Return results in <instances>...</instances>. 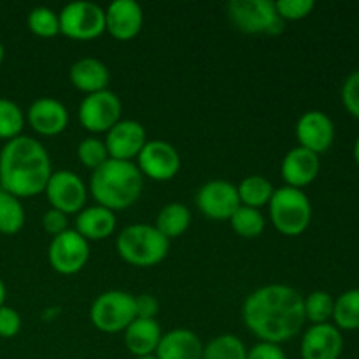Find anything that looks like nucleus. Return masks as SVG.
Segmentation results:
<instances>
[{
  "mask_svg": "<svg viewBox=\"0 0 359 359\" xmlns=\"http://www.w3.org/2000/svg\"><path fill=\"white\" fill-rule=\"evenodd\" d=\"M342 351V332L332 323L312 325L302 337V359H340Z\"/></svg>",
  "mask_w": 359,
  "mask_h": 359,
  "instance_id": "dca6fc26",
  "label": "nucleus"
},
{
  "mask_svg": "<svg viewBox=\"0 0 359 359\" xmlns=\"http://www.w3.org/2000/svg\"><path fill=\"white\" fill-rule=\"evenodd\" d=\"M144 25L142 7L133 0H114L105 9V32L116 41H132Z\"/></svg>",
  "mask_w": 359,
  "mask_h": 359,
  "instance_id": "f3484780",
  "label": "nucleus"
},
{
  "mask_svg": "<svg viewBox=\"0 0 359 359\" xmlns=\"http://www.w3.org/2000/svg\"><path fill=\"white\" fill-rule=\"evenodd\" d=\"M248 359H287L277 344L259 342L248 351Z\"/></svg>",
  "mask_w": 359,
  "mask_h": 359,
  "instance_id": "58836bf2",
  "label": "nucleus"
},
{
  "mask_svg": "<svg viewBox=\"0 0 359 359\" xmlns=\"http://www.w3.org/2000/svg\"><path fill=\"white\" fill-rule=\"evenodd\" d=\"M354 161H356V165L359 167V137L356 139V142H354Z\"/></svg>",
  "mask_w": 359,
  "mask_h": 359,
  "instance_id": "a19ab883",
  "label": "nucleus"
},
{
  "mask_svg": "<svg viewBox=\"0 0 359 359\" xmlns=\"http://www.w3.org/2000/svg\"><path fill=\"white\" fill-rule=\"evenodd\" d=\"M200 359H248V349L238 337L226 333L203 346Z\"/></svg>",
  "mask_w": 359,
  "mask_h": 359,
  "instance_id": "cd10ccee",
  "label": "nucleus"
},
{
  "mask_svg": "<svg viewBox=\"0 0 359 359\" xmlns=\"http://www.w3.org/2000/svg\"><path fill=\"white\" fill-rule=\"evenodd\" d=\"M90 319L98 332H125L137 319L135 297L119 290L105 291L91 304Z\"/></svg>",
  "mask_w": 359,
  "mask_h": 359,
  "instance_id": "0eeeda50",
  "label": "nucleus"
},
{
  "mask_svg": "<svg viewBox=\"0 0 359 359\" xmlns=\"http://www.w3.org/2000/svg\"><path fill=\"white\" fill-rule=\"evenodd\" d=\"M333 305L335 300L326 291H312L307 298H304L305 319L312 325H325L333 318Z\"/></svg>",
  "mask_w": 359,
  "mask_h": 359,
  "instance_id": "c756f323",
  "label": "nucleus"
},
{
  "mask_svg": "<svg viewBox=\"0 0 359 359\" xmlns=\"http://www.w3.org/2000/svg\"><path fill=\"white\" fill-rule=\"evenodd\" d=\"M4 55H6V49H4L2 42H0V63H2V60H4Z\"/></svg>",
  "mask_w": 359,
  "mask_h": 359,
  "instance_id": "79ce46f5",
  "label": "nucleus"
},
{
  "mask_svg": "<svg viewBox=\"0 0 359 359\" xmlns=\"http://www.w3.org/2000/svg\"><path fill=\"white\" fill-rule=\"evenodd\" d=\"M4 302H6V286H4V280L0 279V307L4 305Z\"/></svg>",
  "mask_w": 359,
  "mask_h": 359,
  "instance_id": "ea45409f",
  "label": "nucleus"
},
{
  "mask_svg": "<svg viewBox=\"0 0 359 359\" xmlns=\"http://www.w3.org/2000/svg\"><path fill=\"white\" fill-rule=\"evenodd\" d=\"M70 83L83 93L91 95L107 90L111 74L104 62L97 58H81L70 67Z\"/></svg>",
  "mask_w": 359,
  "mask_h": 359,
  "instance_id": "412c9836",
  "label": "nucleus"
},
{
  "mask_svg": "<svg viewBox=\"0 0 359 359\" xmlns=\"http://www.w3.org/2000/svg\"><path fill=\"white\" fill-rule=\"evenodd\" d=\"M109 158L121 161L135 160L147 142L146 130L135 119H121L105 135Z\"/></svg>",
  "mask_w": 359,
  "mask_h": 359,
  "instance_id": "4468645a",
  "label": "nucleus"
},
{
  "mask_svg": "<svg viewBox=\"0 0 359 359\" xmlns=\"http://www.w3.org/2000/svg\"><path fill=\"white\" fill-rule=\"evenodd\" d=\"M58 18L60 34L72 41H93L105 32V11L86 0L67 4Z\"/></svg>",
  "mask_w": 359,
  "mask_h": 359,
  "instance_id": "6e6552de",
  "label": "nucleus"
},
{
  "mask_svg": "<svg viewBox=\"0 0 359 359\" xmlns=\"http://www.w3.org/2000/svg\"><path fill=\"white\" fill-rule=\"evenodd\" d=\"M321 170V160L319 154L305 149V147H294L287 151L280 165V175L290 188L304 189L311 186L318 179Z\"/></svg>",
  "mask_w": 359,
  "mask_h": 359,
  "instance_id": "a211bd4d",
  "label": "nucleus"
},
{
  "mask_svg": "<svg viewBox=\"0 0 359 359\" xmlns=\"http://www.w3.org/2000/svg\"><path fill=\"white\" fill-rule=\"evenodd\" d=\"M314 0H277L276 2L277 14L284 23L305 20L314 11Z\"/></svg>",
  "mask_w": 359,
  "mask_h": 359,
  "instance_id": "72a5a7b5",
  "label": "nucleus"
},
{
  "mask_svg": "<svg viewBox=\"0 0 359 359\" xmlns=\"http://www.w3.org/2000/svg\"><path fill=\"white\" fill-rule=\"evenodd\" d=\"M231 230L242 238H256L265 230V217L262 210L241 205L230 217Z\"/></svg>",
  "mask_w": 359,
  "mask_h": 359,
  "instance_id": "c85d7f7f",
  "label": "nucleus"
},
{
  "mask_svg": "<svg viewBox=\"0 0 359 359\" xmlns=\"http://www.w3.org/2000/svg\"><path fill=\"white\" fill-rule=\"evenodd\" d=\"M270 221L279 233L286 237H298L309 228L312 221V203L304 189H276L269 203Z\"/></svg>",
  "mask_w": 359,
  "mask_h": 359,
  "instance_id": "39448f33",
  "label": "nucleus"
},
{
  "mask_svg": "<svg viewBox=\"0 0 359 359\" xmlns=\"http://www.w3.org/2000/svg\"><path fill=\"white\" fill-rule=\"evenodd\" d=\"M161 335V326L156 319L137 318L125 330V346L135 358L149 356L156 353Z\"/></svg>",
  "mask_w": 359,
  "mask_h": 359,
  "instance_id": "4be33fe9",
  "label": "nucleus"
},
{
  "mask_svg": "<svg viewBox=\"0 0 359 359\" xmlns=\"http://www.w3.org/2000/svg\"><path fill=\"white\" fill-rule=\"evenodd\" d=\"M74 230L81 237L90 241H104L111 237L116 230V214L102 205H93L83 209L76 217Z\"/></svg>",
  "mask_w": 359,
  "mask_h": 359,
  "instance_id": "5701e85b",
  "label": "nucleus"
},
{
  "mask_svg": "<svg viewBox=\"0 0 359 359\" xmlns=\"http://www.w3.org/2000/svg\"><path fill=\"white\" fill-rule=\"evenodd\" d=\"M203 344L191 330L177 328L161 335L154 356L158 359H200Z\"/></svg>",
  "mask_w": 359,
  "mask_h": 359,
  "instance_id": "aec40b11",
  "label": "nucleus"
},
{
  "mask_svg": "<svg viewBox=\"0 0 359 359\" xmlns=\"http://www.w3.org/2000/svg\"><path fill=\"white\" fill-rule=\"evenodd\" d=\"M135 359H158L154 354H149V356H140V358H135Z\"/></svg>",
  "mask_w": 359,
  "mask_h": 359,
  "instance_id": "37998d69",
  "label": "nucleus"
},
{
  "mask_svg": "<svg viewBox=\"0 0 359 359\" xmlns=\"http://www.w3.org/2000/svg\"><path fill=\"white\" fill-rule=\"evenodd\" d=\"M21 318L14 309L2 305L0 307V337L2 339H13L20 333Z\"/></svg>",
  "mask_w": 359,
  "mask_h": 359,
  "instance_id": "c9c22d12",
  "label": "nucleus"
},
{
  "mask_svg": "<svg viewBox=\"0 0 359 359\" xmlns=\"http://www.w3.org/2000/svg\"><path fill=\"white\" fill-rule=\"evenodd\" d=\"M144 179L133 161L109 158L91 172L90 193L98 205L109 210H125L140 198Z\"/></svg>",
  "mask_w": 359,
  "mask_h": 359,
  "instance_id": "7ed1b4c3",
  "label": "nucleus"
},
{
  "mask_svg": "<svg viewBox=\"0 0 359 359\" xmlns=\"http://www.w3.org/2000/svg\"><path fill=\"white\" fill-rule=\"evenodd\" d=\"M28 28L34 35L42 39H51L56 37L60 34V18L49 7H35L28 14Z\"/></svg>",
  "mask_w": 359,
  "mask_h": 359,
  "instance_id": "2f4dec72",
  "label": "nucleus"
},
{
  "mask_svg": "<svg viewBox=\"0 0 359 359\" xmlns=\"http://www.w3.org/2000/svg\"><path fill=\"white\" fill-rule=\"evenodd\" d=\"M123 105L118 95L111 90L86 95L79 105V121L88 132L107 133L121 121Z\"/></svg>",
  "mask_w": 359,
  "mask_h": 359,
  "instance_id": "9d476101",
  "label": "nucleus"
},
{
  "mask_svg": "<svg viewBox=\"0 0 359 359\" xmlns=\"http://www.w3.org/2000/svg\"><path fill=\"white\" fill-rule=\"evenodd\" d=\"M297 140L300 147L321 154L332 147L335 140V125L332 118L321 111H309L297 123Z\"/></svg>",
  "mask_w": 359,
  "mask_h": 359,
  "instance_id": "2eb2a0df",
  "label": "nucleus"
},
{
  "mask_svg": "<svg viewBox=\"0 0 359 359\" xmlns=\"http://www.w3.org/2000/svg\"><path fill=\"white\" fill-rule=\"evenodd\" d=\"M135 309L137 318L140 319H156V314L160 312V302L153 294H139L135 297Z\"/></svg>",
  "mask_w": 359,
  "mask_h": 359,
  "instance_id": "4c0bfd02",
  "label": "nucleus"
},
{
  "mask_svg": "<svg viewBox=\"0 0 359 359\" xmlns=\"http://www.w3.org/2000/svg\"><path fill=\"white\" fill-rule=\"evenodd\" d=\"M42 226L48 231L51 237H56V235L63 233V231L69 230V219L63 212L56 209H49L48 212L42 217Z\"/></svg>",
  "mask_w": 359,
  "mask_h": 359,
  "instance_id": "e433bc0d",
  "label": "nucleus"
},
{
  "mask_svg": "<svg viewBox=\"0 0 359 359\" xmlns=\"http://www.w3.org/2000/svg\"><path fill=\"white\" fill-rule=\"evenodd\" d=\"M137 168L153 181H170L181 170V156L177 149L165 140H147L137 156Z\"/></svg>",
  "mask_w": 359,
  "mask_h": 359,
  "instance_id": "ddd939ff",
  "label": "nucleus"
},
{
  "mask_svg": "<svg viewBox=\"0 0 359 359\" xmlns=\"http://www.w3.org/2000/svg\"><path fill=\"white\" fill-rule=\"evenodd\" d=\"M226 13L230 23L248 35H279L286 25L272 0H231Z\"/></svg>",
  "mask_w": 359,
  "mask_h": 359,
  "instance_id": "423d86ee",
  "label": "nucleus"
},
{
  "mask_svg": "<svg viewBox=\"0 0 359 359\" xmlns=\"http://www.w3.org/2000/svg\"><path fill=\"white\" fill-rule=\"evenodd\" d=\"M191 224V212L184 203L172 202L165 205L156 216V230L170 241L181 237Z\"/></svg>",
  "mask_w": 359,
  "mask_h": 359,
  "instance_id": "b1692460",
  "label": "nucleus"
},
{
  "mask_svg": "<svg viewBox=\"0 0 359 359\" xmlns=\"http://www.w3.org/2000/svg\"><path fill=\"white\" fill-rule=\"evenodd\" d=\"M25 224V209L18 196L0 188V233L16 235Z\"/></svg>",
  "mask_w": 359,
  "mask_h": 359,
  "instance_id": "bb28decb",
  "label": "nucleus"
},
{
  "mask_svg": "<svg viewBox=\"0 0 359 359\" xmlns=\"http://www.w3.org/2000/svg\"><path fill=\"white\" fill-rule=\"evenodd\" d=\"M27 119L35 133L44 137H55L65 132L67 125H69V112H67L65 105L56 98L42 97L28 107Z\"/></svg>",
  "mask_w": 359,
  "mask_h": 359,
  "instance_id": "6ab92c4d",
  "label": "nucleus"
},
{
  "mask_svg": "<svg viewBox=\"0 0 359 359\" xmlns=\"http://www.w3.org/2000/svg\"><path fill=\"white\" fill-rule=\"evenodd\" d=\"M44 193L48 202L51 203V209L60 210L65 216L79 214L88 198V189L83 179L69 170L53 172Z\"/></svg>",
  "mask_w": 359,
  "mask_h": 359,
  "instance_id": "9b49d317",
  "label": "nucleus"
},
{
  "mask_svg": "<svg viewBox=\"0 0 359 359\" xmlns=\"http://www.w3.org/2000/svg\"><path fill=\"white\" fill-rule=\"evenodd\" d=\"M332 319L339 330H359V287L346 291L337 298Z\"/></svg>",
  "mask_w": 359,
  "mask_h": 359,
  "instance_id": "a878e982",
  "label": "nucleus"
},
{
  "mask_svg": "<svg viewBox=\"0 0 359 359\" xmlns=\"http://www.w3.org/2000/svg\"><path fill=\"white\" fill-rule=\"evenodd\" d=\"M242 319L259 342L280 346L304 328V297L286 284H266L245 298Z\"/></svg>",
  "mask_w": 359,
  "mask_h": 359,
  "instance_id": "f257e3e1",
  "label": "nucleus"
},
{
  "mask_svg": "<svg viewBox=\"0 0 359 359\" xmlns=\"http://www.w3.org/2000/svg\"><path fill=\"white\" fill-rule=\"evenodd\" d=\"M170 249V241L156 226L139 223L123 228L116 238V251L128 265L149 269L163 262Z\"/></svg>",
  "mask_w": 359,
  "mask_h": 359,
  "instance_id": "20e7f679",
  "label": "nucleus"
},
{
  "mask_svg": "<svg viewBox=\"0 0 359 359\" xmlns=\"http://www.w3.org/2000/svg\"><path fill=\"white\" fill-rule=\"evenodd\" d=\"M23 126L25 114L20 105L9 98H0V139H16L21 135Z\"/></svg>",
  "mask_w": 359,
  "mask_h": 359,
  "instance_id": "7c9ffc66",
  "label": "nucleus"
},
{
  "mask_svg": "<svg viewBox=\"0 0 359 359\" xmlns=\"http://www.w3.org/2000/svg\"><path fill=\"white\" fill-rule=\"evenodd\" d=\"M48 259L53 270L62 276H74L86 266L90 259V242L76 230H67L53 237L48 249Z\"/></svg>",
  "mask_w": 359,
  "mask_h": 359,
  "instance_id": "1a4fd4ad",
  "label": "nucleus"
},
{
  "mask_svg": "<svg viewBox=\"0 0 359 359\" xmlns=\"http://www.w3.org/2000/svg\"><path fill=\"white\" fill-rule=\"evenodd\" d=\"M53 174L48 151L34 137L7 140L0 151V188L18 198H30L46 189Z\"/></svg>",
  "mask_w": 359,
  "mask_h": 359,
  "instance_id": "f03ea898",
  "label": "nucleus"
},
{
  "mask_svg": "<svg viewBox=\"0 0 359 359\" xmlns=\"http://www.w3.org/2000/svg\"><path fill=\"white\" fill-rule=\"evenodd\" d=\"M273 186L263 175H249V177L242 179L241 184L237 186L238 200L241 205L251 207V209H262V207L269 205L270 198L273 195Z\"/></svg>",
  "mask_w": 359,
  "mask_h": 359,
  "instance_id": "393cba45",
  "label": "nucleus"
},
{
  "mask_svg": "<svg viewBox=\"0 0 359 359\" xmlns=\"http://www.w3.org/2000/svg\"><path fill=\"white\" fill-rule=\"evenodd\" d=\"M342 104L351 116L359 119V69L347 76L342 84Z\"/></svg>",
  "mask_w": 359,
  "mask_h": 359,
  "instance_id": "f704fd0d",
  "label": "nucleus"
},
{
  "mask_svg": "<svg viewBox=\"0 0 359 359\" xmlns=\"http://www.w3.org/2000/svg\"><path fill=\"white\" fill-rule=\"evenodd\" d=\"M196 207L209 219L230 221L235 210L241 207L237 186L224 179L205 182L196 193Z\"/></svg>",
  "mask_w": 359,
  "mask_h": 359,
  "instance_id": "f8f14e48",
  "label": "nucleus"
},
{
  "mask_svg": "<svg viewBox=\"0 0 359 359\" xmlns=\"http://www.w3.org/2000/svg\"><path fill=\"white\" fill-rule=\"evenodd\" d=\"M77 158L81 163L90 170H97L98 167L109 160L107 147H105L104 140L97 139V137H88L83 142L77 146Z\"/></svg>",
  "mask_w": 359,
  "mask_h": 359,
  "instance_id": "473e14b6",
  "label": "nucleus"
}]
</instances>
